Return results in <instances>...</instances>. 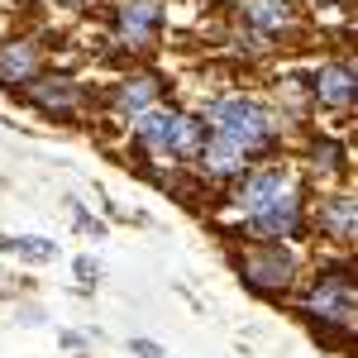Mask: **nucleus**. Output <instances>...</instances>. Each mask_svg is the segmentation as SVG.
Instances as JSON below:
<instances>
[{"label": "nucleus", "instance_id": "obj_1", "mask_svg": "<svg viewBox=\"0 0 358 358\" xmlns=\"http://www.w3.org/2000/svg\"><path fill=\"white\" fill-rule=\"evenodd\" d=\"M224 201L239 215V234L244 239H263V244H296V239H306L310 182L292 163H282V158L253 163L234 187H224Z\"/></svg>", "mask_w": 358, "mask_h": 358}, {"label": "nucleus", "instance_id": "obj_2", "mask_svg": "<svg viewBox=\"0 0 358 358\" xmlns=\"http://www.w3.org/2000/svg\"><path fill=\"white\" fill-rule=\"evenodd\" d=\"M201 124H206L210 138L229 143L248 163L277 158V148L287 138V115H277L268 101H258L248 91H220V96H210L201 106Z\"/></svg>", "mask_w": 358, "mask_h": 358}, {"label": "nucleus", "instance_id": "obj_3", "mask_svg": "<svg viewBox=\"0 0 358 358\" xmlns=\"http://www.w3.org/2000/svg\"><path fill=\"white\" fill-rule=\"evenodd\" d=\"M296 310L310 330L320 334V344H354L358 334V273L349 258L320 263L310 277L296 287Z\"/></svg>", "mask_w": 358, "mask_h": 358}, {"label": "nucleus", "instance_id": "obj_4", "mask_svg": "<svg viewBox=\"0 0 358 358\" xmlns=\"http://www.w3.org/2000/svg\"><path fill=\"white\" fill-rule=\"evenodd\" d=\"M129 143L134 158L143 163L148 177L172 172V167H196L201 143H206V124L196 110H177V106H158V110L138 115L129 124Z\"/></svg>", "mask_w": 358, "mask_h": 358}, {"label": "nucleus", "instance_id": "obj_5", "mask_svg": "<svg viewBox=\"0 0 358 358\" xmlns=\"http://www.w3.org/2000/svg\"><path fill=\"white\" fill-rule=\"evenodd\" d=\"M234 273L253 296H268V301H292L296 287L306 277V258L296 244H263V239H239L229 253Z\"/></svg>", "mask_w": 358, "mask_h": 358}, {"label": "nucleus", "instance_id": "obj_6", "mask_svg": "<svg viewBox=\"0 0 358 358\" xmlns=\"http://www.w3.org/2000/svg\"><path fill=\"white\" fill-rule=\"evenodd\" d=\"M229 24H234V48L239 53L268 57L301 29V15L287 0H229Z\"/></svg>", "mask_w": 358, "mask_h": 358}, {"label": "nucleus", "instance_id": "obj_7", "mask_svg": "<svg viewBox=\"0 0 358 358\" xmlns=\"http://www.w3.org/2000/svg\"><path fill=\"white\" fill-rule=\"evenodd\" d=\"M167 29V5L163 0H115L110 20H106V38L115 53L124 57H143L158 48Z\"/></svg>", "mask_w": 358, "mask_h": 358}, {"label": "nucleus", "instance_id": "obj_8", "mask_svg": "<svg viewBox=\"0 0 358 358\" xmlns=\"http://www.w3.org/2000/svg\"><path fill=\"white\" fill-rule=\"evenodd\" d=\"M306 234L310 239H325L334 253H354L358 244V206H354V192L339 187V192H325L310 201L306 210Z\"/></svg>", "mask_w": 358, "mask_h": 358}, {"label": "nucleus", "instance_id": "obj_9", "mask_svg": "<svg viewBox=\"0 0 358 358\" xmlns=\"http://www.w3.org/2000/svg\"><path fill=\"white\" fill-rule=\"evenodd\" d=\"M24 106L29 110H38L43 120H53V124H72V120H82L91 110V86L77 82V77H67V72H43L38 82H29L24 91Z\"/></svg>", "mask_w": 358, "mask_h": 358}, {"label": "nucleus", "instance_id": "obj_10", "mask_svg": "<svg viewBox=\"0 0 358 358\" xmlns=\"http://www.w3.org/2000/svg\"><path fill=\"white\" fill-rule=\"evenodd\" d=\"M306 96H310V110L320 115H354L358 101V72H354V57H330L320 62L310 77H306Z\"/></svg>", "mask_w": 358, "mask_h": 358}, {"label": "nucleus", "instance_id": "obj_11", "mask_svg": "<svg viewBox=\"0 0 358 358\" xmlns=\"http://www.w3.org/2000/svg\"><path fill=\"white\" fill-rule=\"evenodd\" d=\"M163 96H167V77H163V72H153V67H129V72L110 86L106 106H110L115 120L134 124L138 115L158 110V106H163Z\"/></svg>", "mask_w": 358, "mask_h": 358}, {"label": "nucleus", "instance_id": "obj_12", "mask_svg": "<svg viewBox=\"0 0 358 358\" xmlns=\"http://www.w3.org/2000/svg\"><path fill=\"white\" fill-rule=\"evenodd\" d=\"M48 72V48L34 34H15L0 38V91H24L29 82H38Z\"/></svg>", "mask_w": 358, "mask_h": 358}, {"label": "nucleus", "instance_id": "obj_13", "mask_svg": "<svg viewBox=\"0 0 358 358\" xmlns=\"http://www.w3.org/2000/svg\"><path fill=\"white\" fill-rule=\"evenodd\" d=\"M301 172L306 182L315 177V182H349V148H344V138H334L330 129H315V134H306L301 143Z\"/></svg>", "mask_w": 358, "mask_h": 358}, {"label": "nucleus", "instance_id": "obj_14", "mask_svg": "<svg viewBox=\"0 0 358 358\" xmlns=\"http://www.w3.org/2000/svg\"><path fill=\"white\" fill-rule=\"evenodd\" d=\"M0 248L15 253L20 263H53L57 258V244L43 234H10V239H0Z\"/></svg>", "mask_w": 358, "mask_h": 358}, {"label": "nucleus", "instance_id": "obj_15", "mask_svg": "<svg viewBox=\"0 0 358 358\" xmlns=\"http://www.w3.org/2000/svg\"><path fill=\"white\" fill-rule=\"evenodd\" d=\"M77 277H82L86 287H91V282L101 277V263H96V258H77Z\"/></svg>", "mask_w": 358, "mask_h": 358}, {"label": "nucleus", "instance_id": "obj_16", "mask_svg": "<svg viewBox=\"0 0 358 358\" xmlns=\"http://www.w3.org/2000/svg\"><path fill=\"white\" fill-rule=\"evenodd\" d=\"M134 354H138V358H167L163 344H153V339H134Z\"/></svg>", "mask_w": 358, "mask_h": 358}, {"label": "nucleus", "instance_id": "obj_17", "mask_svg": "<svg viewBox=\"0 0 358 358\" xmlns=\"http://www.w3.org/2000/svg\"><path fill=\"white\" fill-rule=\"evenodd\" d=\"M287 5H301V0H287Z\"/></svg>", "mask_w": 358, "mask_h": 358}]
</instances>
